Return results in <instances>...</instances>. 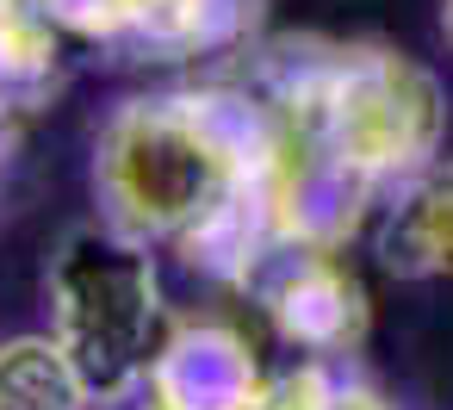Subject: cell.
<instances>
[{
    "label": "cell",
    "mask_w": 453,
    "mask_h": 410,
    "mask_svg": "<svg viewBox=\"0 0 453 410\" xmlns=\"http://www.w3.org/2000/svg\"><path fill=\"white\" fill-rule=\"evenodd\" d=\"M391 261L410 274H453V162L403 199L391 224Z\"/></svg>",
    "instance_id": "6da1fadb"
},
{
    "label": "cell",
    "mask_w": 453,
    "mask_h": 410,
    "mask_svg": "<svg viewBox=\"0 0 453 410\" xmlns=\"http://www.w3.org/2000/svg\"><path fill=\"white\" fill-rule=\"evenodd\" d=\"M441 32H447V44H453V0H447V13H441Z\"/></svg>",
    "instance_id": "7a4b0ae2"
}]
</instances>
